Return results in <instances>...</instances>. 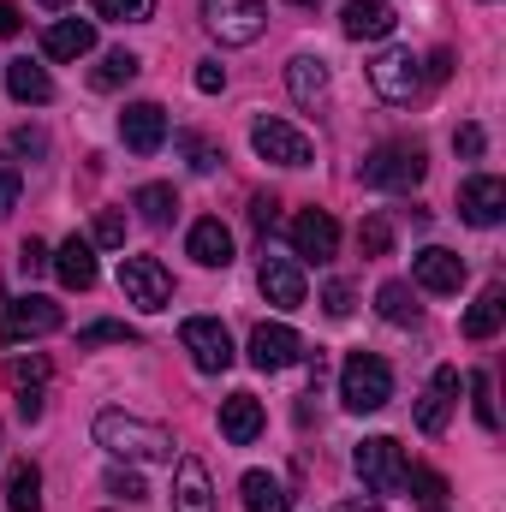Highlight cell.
<instances>
[{"label": "cell", "instance_id": "obj_1", "mask_svg": "<svg viewBox=\"0 0 506 512\" xmlns=\"http://www.w3.org/2000/svg\"><path fill=\"white\" fill-rule=\"evenodd\" d=\"M96 441H102L114 459H126V465H143V459H173V435H167L161 423L131 417V411H102V417H96Z\"/></svg>", "mask_w": 506, "mask_h": 512}, {"label": "cell", "instance_id": "obj_2", "mask_svg": "<svg viewBox=\"0 0 506 512\" xmlns=\"http://www.w3.org/2000/svg\"><path fill=\"white\" fill-rule=\"evenodd\" d=\"M393 399V370H387V358L376 352H352L346 364H340V405L346 411H381Z\"/></svg>", "mask_w": 506, "mask_h": 512}, {"label": "cell", "instance_id": "obj_3", "mask_svg": "<svg viewBox=\"0 0 506 512\" xmlns=\"http://www.w3.org/2000/svg\"><path fill=\"white\" fill-rule=\"evenodd\" d=\"M423 173H429V161H423L417 143H381V149L364 155V167H358V179L370 191H411Z\"/></svg>", "mask_w": 506, "mask_h": 512}, {"label": "cell", "instance_id": "obj_4", "mask_svg": "<svg viewBox=\"0 0 506 512\" xmlns=\"http://www.w3.org/2000/svg\"><path fill=\"white\" fill-rule=\"evenodd\" d=\"M370 90H376L381 102H393V108H411L417 96H423V60L411 54V48H387L370 60Z\"/></svg>", "mask_w": 506, "mask_h": 512}, {"label": "cell", "instance_id": "obj_5", "mask_svg": "<svg viewBox=\"0 0 506 512\" xmlns=\"http://www.w3.org/2000/svg\"><path fill=\"white\" fill-rule=\"evenodd\" d=\"M203 24L221 48H245L268 30V6L262 0H203Z\"/></svg>", "mask_w": 506, "mask_h": 512}, {"label": "cell", "instance_id": "obj_6", "mask_svg": "<svg viewBox=\"0 0 506 512\" xmlns=\"http://www.w3.org/2000/svg\"><path fill=\"white\" fill-rule=\"evenodd\" d=\"M352 465H358V477H364L370 495H399V489H405V447H399L393 435H370V441H358Z\"/></svg>", "mask_w": 506, "mask_h": 512}, {"label": "cell", "instance_id": "obj_7", "mask_svg": "<svg viewBox=\"0 0 506 512\" xmlns=\"http://www.w3.org/2000/svg\"><path fill=\"white\" fill-rule=\"evenodd\" d=\"M251 149L262 161H274V167H310V155H316V143L292 126V120H280V114L251 120Z\"/></svg>", "mask_w": 506, "mask_h": 512}, {"label": "cell", "instance_id": "obj_8", "mask_svg": "<svg viewBox=\"0 0 506 512\" xmlns=\"http://www.w3.org/2000/svg\"><path fill=\"white\" fill-rule=\"evenodd\" d=\"M179 346L191 352V364L203 370V376H221V370H233V334L215 322V316H191L185 328H179Z\"/></svg>", "mask_w": 506, "mask_h": 512}, {"label": "cell", "instance_id": "obj_9", "mask_svg": "<svg viewBox=\"0 0 506 512\" xmlns=\"http://www.w3.org/2000/svg\"><path fill=\"white\" fill-rule=\"evenodd\" d=\"M54 328H60V304H54V298H42V292L12 298V304H6V316H0V340H6V346L42 340V334H54Z\"/></svg>", "mask_w": 506, "mask_h": 512}, {"label": "cell", "instance_id": "obj_10", "mask_svg": "<svg viewBox=\"0 0 506 512\" xmlns=\"http://www.w3.org/2000/svg\"><path fill=\"white\" fill-rule=\"evenodd\" d=\"M120 292H126V304H137V310H167L173 304V274L155 256H126L120 262Z\"/></svg>", "mask_w": 506, "mask_h": 512}, {"label": "cell", "instance_id": "obj_11", "mask_svg": "<svg viewBox=\"0 0 506 512\" xmlns=\"http://www.w3.org/2000/svg\"><path fill=\"white\" fill-rule=\"evenodd\" d=\"M459 215H465L471 227H501L506 179H495V173H471V179L459 185Z\"/></svg>", "mask_w": 506, "mask_h": 512}, {"label": "cell", "instance_id": "obj_12", "mask_svg": "<svg viewBox=\"0 0 506 512\" xmlns=\"http://www.w3.org/2000/svg\"><path fill=\"white\" fill-rule=\"evenodd\" d=\"M298 352H304V340H298L286 322H256V328H251V364L262 370V376L292 370V364H298Z\"/></svg>", "mask_w": 506, "mask_h": 512}, {"label": "cell", "instance_id": "obj_13", "mask_svg": "<svg viewBox=\"0 0 506 512\" xmlns=\"http://www.w3.org/2000/svg\"><path fill=\"white\" fill-rule=\"evenodd\" d=\"M340 251V221L328 215V209H304L298 221H292V256H304V262H334Z\"/></svg>", "mask_w": 506, "mask_h": 512}, {"label": "cell", "instance_id": "obj_14", "mask_svg": "<svg viewBox=\"0 0 506 512\" xmlns=\"http://www.w3.org/2000/svg\"><path fill=\"white\" fill-rule=\"evenodd\" d=\"M256 286H262V298H268V304H280V310H298V304L310 298V286H304V268H298L292 256H262V268H256Z\"/></svg>", "mask_w": 506, "mask_h": 512}, {"label": "cell", "instance_id": "obj_15", "mask_svg": "<svg viewBox=\"0 0 506 512\" xmlns=\"http://www.w3.org/2000/svg\"><path fill=\"white\" fill-rule=\"evenodd\" d=\"M411 280H417L423 292H441V298H453V292L465 286V256L441 251V245H423V251L411 256Z\"/></svg>", "mask_w": 506, "mask_h": 512}, {"label": "cell", "instance_id": "obj_16", "mask_svg": "<svg viewBox=\"0 0 506 512\" xmlns=\"http://www.w3.org/2000/svg\"><path fill=\"white\" fill-rule=\"evenodd\" d=\"M120 137H126L131 155H155L167 143V108L161 102H131L120 114Z\"/></svg>", "mask_w": 506, "mask_h": 512}, {"label": "cell", "instance_id": "obj_17", "mask_svg": "<svg viewBox=\"0 0 506 512\" xmlns=\"http://www.w3.org/2000/svg\"><path fill=\"white\" fill-rule=\"evenodd\" d=\"M173 512H215L209 465H203V459H191V453L173 465Z\"/></svg>", "mask_w": 506, "mask_h": 512}, {"label": "cell", "instance_id": "obj_18", "mask_svg": "<svg viewBox=\"0 0 506 512\" xmlns=\"http://www.w3.org/2000/svg\"><path fill=\"white\" fill-rule=\"evenodd\" d=\"M453 405H459V370H435V382H429V393L417 399V429L423 435H441L447 429V417H453Z\"/></svg>", "mask_w": 506, "mask_h": 512}, {"label": "cell", "instance_id": "obj_19", "mask_svg": "<svg viewBox=\"0 0 506 512\" xmlns=\"http://www.w3.org/2000/svg\"><path fill=\"white\" fill-rule=\"evenodd\" d=\"M393 24H399V12L387 0H346V12H340V30L352 42H381V36H393Z\"/></svg>", "mask_w": 506, "mask_h": 512}, {"label": "cell", "instance_id": "obj_20", "mask_svg": "<svg viewBox=\"0 0 506 512\" xmlns=\"http://www.w3.org/2000/svg\"><path fill=\"white\" fill-rule=\"evenodd\" d=\"M185 251L197 256L203 268H227V262H233V227H227L221 215H203V221L191 227V239H185Z\"/></svg>", "mask_w": 506, "mask_h": 512}, {"label": "cell", "instance_id": "obj_21", "mask_svg": "<svg viewBox=\"0 0 506 512\" xmlns=\"http://www.w3.org/2000/svg\"><path fill=\"white\" fill-rule=\"evenodd\" d=\"M221 435L233 447H251L256 435H262V399L256 393H227L221 399Z\"/></svg>", "mask_w": 506, "mask_h": 512}, {"label": "cell", "instance_id": "obj_22", "mask_svg": "<svg viewBox=\"0 0 506 512\" xmlns=\"http://www.w3.org/2000/svg\"><path fill=\"white\" fill-rule=\"evenodd\" d=\"M96 48V24L90 18H60V24H48V36H42V54L48 60H84Z\"/></svg>", "mask_w": 506, "mask_h": 512}, {"label": "cell", "instance_id": "obj_23", "mask_svg": "<svg viewBox=\"0 0 506 512\" xmlns=\"http://www.w3.org/2000/svg\"><path fill=\"white\" fill-rule=\"evenodd\" d=\"M54 274H60V286H72V292H90V286H96V245L72 233V239L54 251Z\"/></svg>", "mask_w": 506, "mask_h": 512}, {"label": "cell", "instance_id": "obj_24", "mask_svg": "<svg viewBox=\"0 0 506 512\" xmlns=\"http://www.w3.org/2000/svg\"><path fill=\"white\" fill-rule=\"evenodd\" d=\"M6 90H12V102H24V108L54 102V78H48L36 60H6Z\"/></svg>", "mask_w": 506, "mask_h": 512}, {"label": "cell", "instance_id": "obj_25", "mask_svg": "<svg viewBox=\"0 0 506 512\" xmlns=\"http://www.w3.org/2000/svg\"><path fill=\"white\" fill-rule=\"evenodd\" d=\"M286 90H292V102H322L328 96V60H316V54H292V66H286Z\"/></svg>", "mask_w": 506, "mask_h": 512}, {"label": "cell", "instance_id": "obj_26", "mask_svg": "<svg viewBox=\"0 0 506 512\" xmlns=\"http://www.w3.org/2000/svg\"><path fill=\"white\" fill-rule=\"evenodd\" d=\"M506 322V292L501 286H483V298L465 310V340H495Z\"/></svg>", "mask_w": 506, "mask_h": 512}, {"label": "cell", "instance_id": "obj_27", "mask_svg": "<svg viewBox=\"0 0 506 512\" xmlns=\"http://www.w3.org/2000/svg\"><path fill=\"white\" fill-rule=\"evenodd\" d=\"M239 495H245V512H292L286 483H280V477H268V471H245Z\"/></svg>", "mask_w": 506, "mask_h": 512}, {"label": "cell", "instance_id": "obj_28", "mask_svg": "<svg viewBox=\"0 0 506 512\" xmlns=\"http://www.w3.org/2000/svg\"><path fill=\"white\" fill-rule=\"evenodd\" d=\"M6 507L12 512H42V471L30 459H18L6 471Z\"/></svg>", "mask_w": 506, "mask_h": 512}, {"label": "cell", "instance_id": "obj_29", "mask_svg": "<svg viewBox=\"0 0 506 512\" xmlns=\"http://www.w3.org/2000/svg\"><path fill=\"white\" fill-rule=\"evenodd\" d=\"M131 203H137V215H143L149 227H173V215H179V191H173V185H143Z\"/></svg>", "mask_w": 506, "mask_h": 512}, {"label": "cell", "instance_id": "obj_30", "mask_svg": "<svg viewBox=\"0 0 506 512\" xmlns=\"http://www.w3.org/2000/svg\"><path fill=\"white\" fill-rule=\"evenodd\" d=\"M376 310H381V322H393V328H411V322H417V298H411L405 280H387V286H381Z\"/></svg>", "mask_w": 506, "mask_h": 512}, {"label": "cell", "instance_id": "obj_31", "mask_svg": "<svg viewBox=\"0 0 506 512\" xmlns=\"http://www.w3.org/2000/svg\"><path fill=\"white\" fill-rule=\"evenodd\" d=\"M137 72H143V60H137L131 48H114V54H102V66L90 72V84H96V90H120V84L137 78Z\"/></svg>", "mask_w": 506, "mask_h": 512}, {"label": "cell", "instance_id": "obj_32", "mask_svg": "<svg viewBox=\"0 0 506 512\" xmlns=\"http://www.w3.org/2000/svg\"><path fill=\"white\" fill-rule=\"evenodd\" d=\"M6 382L18 387V393H36V387L48 382V358H42V352H30V358L12 352V358H6Z\"/></svg>", "mask_w": 506, "mask_h": 512}, {"label": "cell", "instance_id": "obj_33", "mask_svg": "<svg viewBox=\"0 0 506 512\" xmlns=\"http://www.w3.org/2000/svg\"><path fill=\"white\" fill-rule=\"evenodd\" d=\"M90 346H137V328H126V322H90L78 334V352H90Z\"/></svg>", "mask_w": 506, "mask_h": 512}, {"label": "cell", "instance_id": "obj_34", "mask_svg": "<svg viewBox=\"0 0 506 512\" xmlns=\"http://www.w3.org/2000/svg\"><path fill=\"white\" fill-rule=\"evenodd\" d=\"M90 12L108 18V24H143L155 12V0H90Z\"/></svg>", "mask_w": 506, "mask_h": 512}, {"label": "cell", "instance_id": "obj_35", "mask_svg": "<svg viewBox=\"0 0 506 512\" xmlns=\"http://www.w3.org/2000/svg\"><path fill=\"white\" fill-rule=\"evenodd\" d=\"M471 405H477V423H483V429L495 435V429H501V411H495V382H489L483 370L471 376Z\"/></svg>", "mask_w": 506, "mask_h": 512}, {"label": "cell", "instance_id": "obj_36", "mask_svg": "<svg viewBox=\"0 0 506 512\" xmlns=\"http://www.w3.org/2000/svg\"><path fill=\"white\" fill-rule=\"evenodd\" d=\"M90 245L120 251V245H126V215H120V209H102V215H96V227H90Z\"/></svg>", "mask_w": 506, "mask_h": 512}, {"label": "cell", "instance_id": "obj_37", "mask_svg": "<svg viewBox=\"0 0 506 512\" xmlns=\"http://www.w3.org/2000/svg\"><path fill=\"white\" fill-rule=\"evenodd\" d=\"M405 489H411L423 507H441V495H447V483H441L435 471H423V465H405Z\"/></svg>", "mask_w": 506, "mask_h": 512}, {"label": "cell", "instance_id": "obj_38", "mask_svg": "<svg viewBox=\"0 0 506 512\" xmlns=\"http://www.w3.org/2000/svg\"><path fill=\"white\" fill-rule=\"evenodd\" d=\"M108 495H114V501H131V507H137V501H149L143 477H137V471H126V465H114V471H108Z\"/></svg>", "mask_w": 506, "mask_h": 512}, {"label": "cell", "instance_id": "obj_39", "mask_svg": "<svg viewBox=\"0 0 506 512\" xmlns=\"http://www.w3.org/2000/svg\"><path fill=\"white\" fill-rule=\"evenodd\" d=\"M18 197H24V173H18V161H12V155H0V215H12V209H18Z\"/></svg>", "mask_w": 506, "mask_h": 512}, {"label": "cell", "instance_id": "obj_40", "mask_svg": "<svg viewBox=\"0 0 506 512\" xmlns=\"http://www.w3.org/2000/svg\"><path fill=\"white\" fill-rule=\"evenodd\" d=\"M358 245H364V256H387V245H393V227H387V215H370V221L358 227Z\"/></svg>", "mask_w": 506, "mask_h": 512}, {"label": "cell", "instance_id": "obj_41", "mask_svg": "<svg viewBox=\"0 0 506 512\" xmlns=\"http://www.w3.org/2000/svg\"><path fill=\"white\" fill-rule=\"evenodd\" d=\"M179 149L191 155V167H197V173H215V167L227 161V155H221V149H215L209 137H179Z\"/></svg>", "mask_w": 506, "mask_h": 512}, {"label": "cell", "instance_id": "obj_42", "mask_svg": "<svg viewBox=\"0 0 506 512\" xmlns=\"http://www.w3.org/2000/svg\"><path fill=\"white\" fill-rule=\"evenodd\" d=\"M18 268H24V280H36V274L54 268V251H48L42 239H24V245H18Z\"/></svg>", "mask_w": 506, "mask_h": 512}, {"label": "cell", "instance_id": "obj_43", "mask_svg": "<svg viewBox=\"0 0 506 512\" xmlns=\"http://www.w3.org/2000/svg\"><path fill=\"white\" fill-rule=\"evenodd\" d=\"M322 310H328L334 322H346V316H352V286H346V280H328V286H322Z\"/></svg>", "mask_w": 506, "mask_h": 512}, {"label": "cell", "instance_id": "obj_44", "mask_svg": "<svg viewBox=\"0 0 506 512\" xmlns=\"http://www.w3.org/2000/svg\"><path fill=\"white\" fill-rule=\"evenodd\" d=\"M191 84H197L203 96H221V90H227V66H221V60H197V78H191Z\"/></svg>", "mask_w": 506, "mask_h": 512}, {"label": "cell", "instance_id": "obj_45", "mask_svg": "<svg viewBox=\"0 0 506 512\" xmlns=\"http://www.w3.org/2000/svg\"><path fill=\"white\" fill-rule=\"evenodd\" d=\"M453 149H459L465 161H477V155H483V126H459L453 131Z\"/></svg>", "mask_w": 506, "mask_h": 512}, {"label": "cell", "instance_id": "obj_46", "mask_svg": "<svg viewBox=\"0 0 506 512\" xmlns=\"http://www.w3.org/2000/svg\"><path fill=\"white\" fill-rule=\"evenodd\" d=\"M12 143H18L24 155H48V137H42V131H30V126H18V131H12Z\"/></svg>", "mask_w": 506, "mask_h": 512}, {"label": "cell", "instance_id": "obj_47", "mask_svg": "<svg viewBox=\"0 0 506 512\" xmlns=\"http://www.w3.org/2000/svg\"><path fill=\"white\" fill-rule=\"evenodd\" d=\"M274 209H280V203H274L268 191H262V197H251V221H256V227H262V233L274 227Z\"/></svg>", "mask_w": 506, "mask_h": 512}, {"label": "cell", "instance_id": "obj_48", "mask_svg": "<svg viewBox=\"0 0 506 512\" xmlns=\"http://www.w3.org/2000/svg\"><path fill=\"white\" fill-rule=\"evenodd\" d=\"M447 72H453V54H447V48H435V54H429V66H423V78H435V84H441Z\"/></svg>", "mask_w": 506, "mask_h": 512}, {"label": "cell", "instance_id": "obj_49", "mask_svg": "<svg viewBox=\"0 0 506 512\" xmlns=\"http://www.w3.org/2000/svg\"><path fill=\"white\" fill-rule=\"evenodd\" d=\"M18 417H24V423L42 417V387H36V393H18Z\"/></svg>", "mask_w": 506, "mask_h": 512}, {"label": "cell", "instance_id": "obj_50", "mask_svg": "<svg viewBox=\"0 0 506 512\" xmlns=\"http://www.w3.org/2000/svg\"><path fill=\"white\" fill-rule=\"evenodd\" d=\"M24 30V18H18V6L12 0H0V36H18Z\"/></svg>", "mask_w": 506, "mask_h": 512}, {"label": "cell", "instance_id": "obj_51", "mask_svg": "<svg viewBox=\"0 0 506 512\" xmlns=\"http://www.w3.org/2000/svg\"><path fill=\"white\" fill-rule=\"evenodd\" d=\"M334 512H381V501H340Z\"/></svg>", "mask_w": 506, "mask_h": 512}, {"label": "cell", "instance_id": "obj_52", "mask_svg": "<svg viewBox=\"0 0 506 512\" xmlns=\"http://www.w3.org/2000/svg\"><path fill=\"white\" fill-rule=\"evenodd\" d=\"M42 6H48V12H60V6H66V0H42Z\"/></svg>", "mask_w": 506, "mask_h": 512}, {"label": "cell", "instance_id": "obj_53", "mask_svg": "<svg viewBox=\"0 0 506 512\" xmlns=\"http://www.w3.org/2000/svg\"><path fill=\"white\" fill-rule=\"evenodd\" d=\"M292 6H322V0H292Z\"/></svg>", "mask_w": 506, "mask_h": 512}, {"label": "cell", "instance_id": "obj_54", "mask_svg": "<svg viewBox=\"0 0 506 512\" xmlns=\"http://www.w3.org/2000/svg\"><path fill=\"white\" fill-rule=\"evenodd\" d=\"M423 512H441V507H423Z\"/></svg>", "mask_w": 506, "mask_h": 512}]
</instances>
